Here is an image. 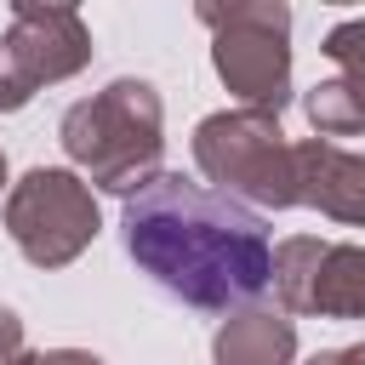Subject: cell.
<instances>
[{"label": "cell", "mask_w": 365, "mask_h": 365, "mask_svg": "<svg viewBox=\"0 0 365 365\" xmlns=\"http://www.w3.org/2000/svg\"><path fill=\"white\" fill-rule=\"evenodd\" d=\"M40 365H103V359L86 348H51V354H40Z\"/></svg>", "instance_id": "13"}, {"label": "cell", "mask_w": 365, "mask_h": 365, "mask_svg": "<svg viewBox=\"0 0 365 365\" xmlns=\"http://www.w3.org/2000/svg\"><path fill=\"white\" fill-rule=\"evenodd\" d=\"M297 154V205H314L331 222L365 228V154L336 148L325 137L291 143Z\"/></svg>", "instance_id": "8"}, {"label": "cell", "mask_w": 365, "mask_h": 365, "mask_svg": "<svg viewBox=\"0 0 365 365\" xmlns=\"http://www.w3.org/2000/svg\"><path fill=\"white\" fill-rule=\"evenodd\" d=\"M217 365H291L297 359V325L279 308H234L211 342Z\"/></svg>", "instance_id": "9"}, {"label": "cell", "mask_w": 365, "mask_h": 365, "mask_svg": "<svg viewBox=\"0 0 365 365\" xmlns=\"http://www.w3.org/2000/svg\"><path fill=\"white\" fill-rule=\"evenodd\" d=\"M194 165L205 182L240 205L285 211L297 205V154L279 131V114L262 108H222L194 125Z\"/></svg>", "instance_id": "3"}, {"label": "cell", "mask_w": 365, "mask_h": 365, "mask_svg": "<svg viewBox=\"0 0 365 365\" xmlns=\"http://www.w3.org/2000/svg\"><path fill=\"white\" fill-rule=\"evenodd\" d=\"M268 285L279 314H325V319H365V245L291 234L274 245Z\"/></svg>", "instance_id": "7"}, {"label": "cell", "mask_w": 365, "mask_h": 365, "mask_svg": "<svg viewBox=\"0 0 365 365\" xmlns=\"http://www.w3.org/2000/svg\"><path fill=\"white\" fill-rule=\"evenodd\" d=\"M97 228H103V211H97L91 182L63 165H34L6 194V234L34 268L74 262L97 240Z\"/></svg>", "instance_id": "5"}, {"label": "cell", "mask_w": 365, "mask_h": 365, "mask_svg": "<svg viewBox=\"0 0 365 365\" xmlns=\"http://www.w3.org/2000/svg\"><path fill=\"white\" fill-rule=\"evenodd\" d=\"M160 125H165L160 91L125 74L63 114V154L86 171V182L131 200L143 182L160 177V148H165Z\"/></svg>", "instance_id": "2"}, {"label": "cell", "mask_w": 365, "mask_h": 365, "mask_svg": "<svg viewBox=\"0 0 365 365\" xmlns=\"http://www.w3.org/2000/svg\"><path fill=\"white\" fill-rule=\"evenodd\" d=\"M211 29V63L222 86L262 114H279L291 97V11L279 0H240V6H200Z\"/></svg>", "instance_id": "4"}, {"label": "cell", "mask_w": 365, "mask_h": 365, "mask_svg": "<svg viewBox=\"0 0 365 365\" xmlns=\"http://www.w3.org/2000/svg\"><path fill=\"white\" fill-rule=\"evenodd\" d=\"M91 63V29L74 6H11L0 40V114H17L40 86H57Z\"/></svg>", "instance_id": "6"}, {"label": "cell", "mask_w": 365, "mask_h": 365, "mask_svg": "<svg viewBox=\"0 0 365 365\" xmlns=\"http://www.w3.org/2000/svg\"><path fill=\"white\" fill-rule=\"evenodd\" d=\"M120 228L131 262L165 297L200 314H234L268 291V268H274L268 222L251 205L182 171H160L154 182H143L125 200Z\"/></svg>", "instance_id": "1"}, {"label": "cell", "mask_w": 365, "mask_h": 365, "mask_svg": "<svg viewBox=\"0 0 365 365\" xmlns=\"http://www.w3.org/2000/svg\"><path fill=\"white\" fill-rule=\"evenodd\" d=\"M331 63H336V80L348 86V97L359 103V114H365V17H348V23H336L331 34H325V46H319Z\"/></svg>", "instance_id": "10"}, {"label": "cell", "mask_w": 365, "mask_h": 365, "mask_svg": "<svg viewBox=\"0 0 365 365\" xmlns=\"http://www.w3.org/2000/svg\"><path fill=\"white\" fill-rule=\"evenodd\" d=\"M11 365H40V354H17V359H11Z\"/></svg>", "instance_id": "14"}, {"label": "cell", "mask_w": 365, "mask_h": 365, "mask_svg": "<svg viewBox=\"0 0 365 365\" xmlns=\"http://www.w3.org/2000/svg\"><path fill=\"white\" fill-rule=\"evenodd\" d=\"M308 365H365V342H354V348H325V354H314Z\"/></svg>", "instance_id": "12"}, {"label": "cell", "mask_w": 365, "mask_h": 365, "mask_svg": "<svg viewBox=\"0 0 365 365\" xmlns=\"http://www.w3.org/2000/svg\"><path fill=\"white\" fill-rule=\"evenodd\" d=\"M0 188H6V154H0Z\"/></svg>", "instance_id": "15"}, {"label": "cell", "mask_w": 365, "mask_h": 365, "mask_svg": "<svg viewBox=\"0 0 365 365\" xmlns=\"http://www.w3.org/2000/svg\"><path fill=\"white\" fill-rule=\"evenodd\" d=\"M17 354H23V319L0 302V365H11Z\"/></svg>", "instance_id": "11"}]
</instances>
